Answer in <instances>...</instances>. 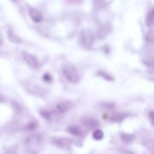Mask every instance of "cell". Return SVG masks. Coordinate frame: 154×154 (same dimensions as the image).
<instances>
[{
  "label": "cell",
  "mask_w": 154,
  "mask_h": 154,
  "mask_svg": "<svg viewBox=\"0 0 154 154\" xmlns=\"http://www.w3.org/2000/svg\"><path fill=\"white\" fill-rule=\"evenodd\" d=\"M120 138L122 139V140L123 141H124L125 143H129L131 142L132 139H133V137L132 135H130V134H125V133H122L120 135Z\"/></svg>",
  "instance_id": "obj_16"
},
{
  "label": "cell",
  "mask_w": 154,
  "mask_h": 154,
  "mask_svg": "<svg viewBox=\"0 0 154 154\" xmlns=\"http://www.w3.org/2000/svg\"><path fill=\"white\" fill-rule=\"evenodd\" d=\"M62 72L65 78L70 82L75 84L79 81L80 77L74 65L70 63L64 64L63 66Z\"/></svg>",
  "instance_id": "obj_1"
},
{
  "label": "cell",
  "mask_w": 154,
  "mask_h": 154,
  "mask_svg": "<svg viewBox=\"0 0 154 154\" xmlns=\"http://www.w3.org/2000/svg\"><path fill=\"white\" fill-rule=\"evenodd\" d=\"M67 129L68 132L72 135L81 137L83 135V131L82 128L78 125H70L67 127Z\"/></svg>",
  "instance_id": "obj_9"
},
{
  "label": "cell",
  "mask_w": 154,
  "mask_h": 154,
  "mask_svg": "<svg viewBox=\"0 0 154 154\" xmlns=\"http://www.w3.org/2000/svg\"><path fill=\"white\" fill-rule=\"evenodd\" d=\"M43 80L46 82H50L52 81V76L48 73H46L43 75Z\"/></svg>",
  "instance_id": "obj_17"
},
{
  "label": "cell",
  "mask_w": 154,
  "mask_h": 154,
  "mask_svg": "<svg viewBox=\"0 0 154 154\" xmlns=\"http://www.w3.org/2000/svg\"><path fill=\"white\" fill-rule=\"evenodd\" d=\"M151 14H152V16H153V17H154V8H153V10H152V11H151V13H150Z\"/></svg>",
  "instance_id": "obj_20"
},
{
  "label": "cell",
  "mask_w": 154,
  "mask_h": 154,
  "mask_svg": "<svg viewBox=\"0 0 154 154\" xmlns=\"http://www.w3.org/2000/svg\"><path fill=\"white\" fill-rule=\"evenodd\" d=\"M72 107V102L69 101H61L57 103L55 108L58 113L64 114L67 112Z\"/></svg>",
  "instance_id": "obj_7"
},
{
  "label": "cell",
  "mask_w": 154,
  "mask_h": 154,
  "mask_svg": "<svg viewBox=\"0 0 154 154\" xmlns=\"http://www.w3.org/2000/svg\"><path fill=\"white\" fill-rule=\"evenodd\" d=\"M29 14L32 20L36 23L42 22L43 19V16L42 13L35 8H30L29 9Z\"/></svg>",
  "instance_id": "obj_8"
},
{
  "label": "cell",
  "mask_w": 154,
  "mask_h": 154,
  "mask_svg": "<svg viewBox=\"0 0 154 154\" xmlns=\"http://www.w3.org/2000/svg\"><path fill=\"white\" fill-rule=\"evenodd\" d=\"M81 123L87 129H93L99 125V122L94 117L85 116L81 119Z\"/></svg>",
  "instance_id": "obj_4"
},
{
  "label": "cell",
  "mask_w": 154,
  "mask_h": 154,
  "mask_svg": "<svg viewBox=\"0 0 154 154\" xmlns=\"http://www.w3.org/2000/svg\"><path fill=\"white\" fill-rule=\"evenodd\" d=\"M36 126H37V125L34 122H31L26 125V129L28 130H31V129H34Z\"/></svg>",
  "instance_id": "obj_18"
},
{
  "label": "cell",
  "mask_w": 154,
  "mask_h": 154,
  "mask_svg": "<svg viewBox=\"0 0 154 154\" xmlns=\"http://www.w3.org/2000/svg\"><path fill=\"white\" fill-rule=\"evenodd\" d=\"M40 114L41 117L46 120L47 121H51L52 119V116L51 111L47 109H43L40 111Z\"/></svg>",
  "instance_id": "obj_15"
},
{
  "label": "cell",
  "mask_w": 154,
  "mask_h": 154,
  "mask_svg": "<svg viewBox=\"0 0 154 154\" xmlns=\"http://www.w3.org/2000/svg\"><path fill=\"white\" fill-rule=\"evenodd\" d=\"M7 37L8 40L13 43L20 44L21 42V39L13 33L11 30H8L7 32Z\"/></svg>",
  "instance_id": "obj_11"
},
{
  "label": "cell",
  "mask_w": 154,
  "mask_h": 154,
  "mask_svg": "<svg viewBox=\"0 0 154 154\" xmlns=\"http://www.w3.org/2000/svg\"><path fill=\"white\" fill-rule=\"evenodd\" d=\"M96 74L102 78L103 79H104L105 80H106L108 81H114L113 77L111 75H109V73H108L107 72H105L103 70H98Z\"/></svg>",
  "instance_id": "obj_13"
},
{
  "label": "cell",
  "mask_w": 154,
  "mask_h": 154,
  "mask_svg": "<svg viewBox=\"0 0 154 154\" xmlns=\"http://www.w3.org/2000/svg\"><path fill=\"white\" fill-rule=\"evenodd\" d=\"M109 31H110V28L108 26L106 25L102 26L99 28L97 32V36L100 39H103L107 36Z\"/></svg>",
  "instance_id": "obj_10"
},
{
  "label": "cell",
  "mask_w": 154,
  "mask_h": 154,
  "mask_svg": "<svg viewBox=\"0 0 154 154\" xmlns=\"http://www.w3.org/2000/svg\"><path fill=\"white\" fill-rule=\"evenodd\" d=\"M94 37L93 32L89 29L82 31L80 34V42L85 48H90L94 42Z\"/></svg>",
  "instance_id": "obj_3"
},
{
  "label": "cell",
  "mask_w": 154,
  "mask_h": 154,
  "mask_svg": "<svg viewBox=\"0 0 154 154\" xmlns=\"http://www.w3.org/2000/svg\"><path fill=\"white\" fill-rule=\"evenodd\" d=\"M125 117V114L117 112L112 114L110 117V121L112 122H120Z\"/></svg>",
  "instance_id": "obj_12"
},
{
  "label": "cell",
  "mask_w": 154,
  "mask_h": 154,
  "mask_svg": "<svg viewBox=\"0 0 154 154\" xmlns=\"http://www.w3.org/2000/svg\"><path fill=\"white\" fill-rule=\"evenodd\" d=\"M22 55L24 61L28 66L32 69H36L38 67V62L36 58L32 55L25 51H23L22 52Z\"/></svg>",
  "instance_id": "obj_6"
},
{
  "label": "cell",
  "mask_w": 154,
  "mask_h": 154,
  "mask_svg": "<svg viewBox=\"0 0 154 154\" xmlns=\"http://www.w3.org/2000/svg\"><path fill=\"white\" fill-rule=\"evenodd\" d=\"M150 120L152 122V123L154 124V112H151L150 113Z\"/></svg>",
  "instance_id": "obj_19"
},
{
  "label": "cell",
  "mask_w": 154,
  "mask_h": 154,
  "mask_svg": "<svg viewBox=\"0 0 154 154\" xmlns=\"http://www.w3.org/2000/svg\"><path fill=\"white\" fill-rule=\"evenodd\" d=\"M42 145V139L40 135H32L26 139L25 146L28 151L35 153L39 150Z\"/></svg>",
  "instance_id": "obj_2"
},
{
  "label": "cell",
  "mask_w": 154,
  "mask_h": 154,
  "mask_svg": "<svg viewBox=\"0 0 154 154\" xmlns=\"http://www.w3.org/2000/svg\"><path fill=\"white\" fill-rule=\"evenodd\" d=\"M52 141L55 145L62 149H69L72 144V140L69 138L54 137Z\"/></svg>",
  "instance_id": "obj_5"
},
{
  "label": "cell",
  "mask_w": 154,
  "mask_h": 154,
  "mask_svg": "<svg viewBox=\"0 0 154 154\" xmlns=\"http://www.w3.org/2000/svg\"><path fill=\"white\" fill-rule=\"evenodd\" d=\"M103 136H104L103 132L101 129H95L93 131V134H92V137H93V139H94L95 140H97V141L102 140V138H103Z\"/></svg>",
  "instance_id": "obj_14"
}]
</instances>
